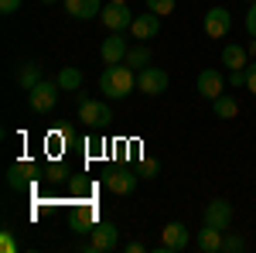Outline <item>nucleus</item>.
I'll return each instance as SVG.
<instances>
[{
    "label": "nucleus",
    "instance_id": "1a4fd4ad",
    "mask_svg": "<svg viewBox=\"0 0 256 253\" xmlns=\"http://www.w3.org/2000/svg\"><path fill=\"white\" fill-rule=\"evenodd\" d=\"M99 18H102V24H106L110 31H120V35H126V31H130V24H134L130 7H126V4H120V0H116V4H106Z\"/></svg>",
    "mask_w": 256,
    "mask_h": 253
},
{
    "label": "nucleus",
    "instance_id": "5701e85b",
    "mask_svg": "<svg viewBox=\"0 0 256 253\" xmlns=\"http://www.w3.org/2000/svg\"><path fill=\"white\" fill-rule=\"evenodd\" d=\"M242 250V236L236 229H222V253H239Z\"/></svg>",
    "mask_w": 256,
    "mask_h": 253
},
{
    "label": "nucleus",
    "instance_id": "ddd939ff",
    "mask_svg": "<svg viewBox=\"0 0 256 253\" xmlns=\"http://www.w3.org/2000/svg\"><path fill=\"white\" fill-rule=\"evenodd\" d=\"M222 89H226V79L218 69H205V72H198V93L205 99H216L222 96Z\"/></svg>",
    "mask_w": 256,
    "mask_h": 253
},
{
    "label": "nucleus",
    "instance_id": "f3484780",
    "mask_svg": "<svg viewBox=\"0 0 256 253\" xmlns=\"http://www.w3.org/2000/svg\"><path fill=\"white\" fill-rule=\"evenodd\" d=\"M41 79H44V76H41V65H38V62H20L18 82H20V89H24V93H31V89L38 86Z\"/></svg>",
    "mask_w": 256,
    "mask_h": 253
},
{
    "label": "nucleus",
    "instance_id": "473e14b6",
    "mask_svg": "<svg viewBox=\"0 0 256 253\" xmlns=\"http://www.w3.org/2000/svg\"><path fill=\"white\" fill-rule=\"evenodd\" d=\"M250 4H256V0H250Z\"/></svg>",
    "mask_w": 256,
    "mask_h": 253
},
{
    "label": "nucleus",
    "instance_id": "9d476101",
    "mask_svg": "<svg viewBox=\"0 0 256 253\" xmlns=\"http://www.w3.org/2000/svg\"><path fill=\"white\" fill-rule=\"evenodd\" d=\"M126 52H130V45H126V38H123L120 31H110V38H102V48H99V55H102L106 65L126 62Z\"/></svg>",
    "mask_w": 256,
    "mask_h": 253
},
{
    "label": "nucleus",
    "instance_id": "393cba45",
    "mask_svg": "<svg viewBox=\"0 0 256 253\" xmlns=\"http://www.w3.org/2000/svg\"><path fill=\"white\" fill-rule=\"evenodd\" d=\"M0 250H4V253H18V250H20V243H18V236H14V229H0Z\"/></svg>",
    "mask_w": 256,
    "mask_h": 253
},
{
    "label": "nucleus",
    "instance_id": "c756f323",
    "mask_svg": "<svg viewBox=\"0 0 256 253\" xmlns=\"http://www.w3.org/2000/svg\"><path fill=\"white\" fill-rule=\"evenodd\" d=\"M246 31H250V35L256 38V4L250 7V11H246Z\"/></svg>",
    "mask_w": 256,
    "mask_h": 253
},
{
    "label": "nucleus",
    "instance_id": "7c9ffc66",
    "mask_svg": "<svg viewBox=\"0 0 256 253\" xmlns=\"http://www.w3.org/2000/svg\"><path fill=\"white\" fill-rule=\"evenodd\" d=\"M48 178H52V181H62V178H65V171H62L58 164H52V168H48Z\"/></svg>",
    "mask_w": 256,
    "mask_h": 253
},
{
    "label": "nucleus",
    "instance_id": "20e7f679",
    "mask_svg": "<svg viewBox=\"0 0 256 253\" xmlns=\"http://www.w3.org/2000/svg\"><path fill=\"white\" fill-rule=\"evenodd\" d=\"M168 86H171V76L158 65H147L137 72V89L144 96H160V93H168Z\"/></svg>",
    "mask_w": 256,
    "mask_h": 253
},
{
    "label": "nucleus",
    "instance_id": "412c9836",
    "mask_svg": "<svg viewBox=\"0 0 256 253\" xmlns=\"http://www.w3.org/2000/svg\"><path fill=\"white\" fill-rule=\"evenodd\" d=\"M58 86H62V93H79V86H82V72L76 69V65H65L58 72Z\"/></svg>",
    "mask_w": 256,
    "mask_h": 253
},
{
    "label": "nucleus",
    "instance_id": "6ab92c4d",
    "mask_svg": "<svg viewBox=\"0 0 256 253\" xmlns=\"http://www.w3.org/2000/svg\"><path fill=\"white\" fill-rule=\"evenodd\" d=\"M198 250L202 253H222V229L205 226V229L198 233Z\"/></svg>",
    "mask_w": 256,
    "mask_h": 253
},
{
    "label": "nucleus",
    "instance_id": "f257e3e1",
    "mask_svg": "<svg viewBox=\"0 0 256 253\" xmlns=\"http://www.w3.org/2000/svg\"><path fill=\"white\" fill-rule=\"evenodd\" d=\"M99 89H102V96H106V99H126L134 89H137V72H134L126 62H120V65H106L102 76H99Z\"/></svg>",
    "mask_w": 256,
    "mask_h": 253
},
{
    "label": "nucleus",
    "instance_id": "f8f14e48",
    "mask_svg": "<svg viewBox=\"0 0 256 253\" xmlns=\"http://www.w3.org/2000/svg\"><path fill=\"white\" fill-rule=\"evenodd\" d=\"M229 28H232L229 7H212V11L205 14V35H208V38H226Z\"/></svg>",
    "mask_w": 256,
    "mask_h": 253
},
{
    "label": "nucleus",
    "instance_id": "39448f33",
    "mask_svg": "<svg viewBox=\"0 0 256 253\" xmlns=\"http://www.w3.org/2000/svg\"><path fill=\"white\" fill-rule=\"evenodd\" d=\"M137 168H110V171H102V185L110 188L113 195H130L137 188Z\"/></svg>",
    "mask_w": 256,
    "mask_h": 253
},
{
    "label": "nucleus",
    "instance_id": "4468645a",
    "mask_svg": "<svg viewBox=\"0 0 256 253\" xmlns=\"http://www.w3.org/2000/svg\"><path fill=\"white\" fill-rule=\"evenodd\" d=\"M34 171H38L34 161H18V164H10V171H7V185H10V188H28V185L34 181Z\"/></svg>",
    "mask_w": 256,
    "mask_h": 253
},
{
    "label": "nucleus",
    "instance_id": "9b49d317",
    "mask_svg": "<svg viewBox=\"0 0 256 253\" xmlns=\"http://www.w3.org/2000/svg\"><path fill=\"white\" fill-rule=\"evenodd\" d=\"M130 35L137 41H150L160 35V14H154V11H144V14H137L134 18V24H130Z\"/></svg>",
    "mask_w": 256,
    "mask_h": 253
},
{
    "label": "nucleus",
    "instance_id": "a211bd4d",
    "mask_svg": "<svg viewBox=\"0 0 256 253\" xmlns=\"http://www.w3.org/2000/svg\"><path fill=\"white\" fill-rule=\"evenodd\" d=\"M212 113H216L218 120H236L239 117V103L229 96V93H222V96L212 99Z\"/></svg>",
    "mask_w": 256,
    "mask_h": 253
},
{
    "label": "nucleus",
    "instance_id": "423d86ee",
    "mask_svg": "<svg viewBox=\"0 0 256 253\" xmlns=\"http://www.w3.org/2000/svg\"><path fill=\"white\" fill-rule=\"evenodd\" d=\"M120 246V229L113 226V222H96L92 226V236H89V243H86V250H92V253H110V250H116Z\"/></svg>",
    "mask_w": 256,
    "mask_h": 253
},
{
    "label": "nucleus",
    "instance_id": "f03ea898",
    "mask_svg": "<svg viewBox=\"0 0 256 253\" xmlns=\"http://www.w3.org/2000/svg\"><path fill=\"white\" fill-rule=\"evenodd\" d=\"M76 103H79V120L86 127H110L113 120V110L102 103V99H92L86 93H76Z\"/></svg>",
    "mask_w": 256,
    "mask_h": 253
},
{
    "label": "nucleus",
    "instance_id": "bb28decb",
    "mask_svg": "<svg viewBox=\"0 0 256 253\" xmlns=\"http://www.w3.org/2000/svg\"><path fill=\"white\" fill-rule=\"evenodd\" d=\"M229 86H232V89L246 86V69H232V72H229Z\"/></svg>",
    "mask_w": 256,
    "mask_h": 253
},
{
    "label": "nucleus",
    "instance_id": "7ed1b4c3",
    "mask_svg": "<svg viewBox=\"0 0 256 253\" xmlns=\"http://www.w3.org/2000/svg\"><path fill=\"white\" fill-rule=\"evenodd\" d=\"M58 79H41L38 86L28 93V103H31V110L34 113H48V110H55V103H58Z\"/></svg>",
    "mask_w": 256,
    "mask_h": 253
},
{
    "label": "nucleus",
    "instance_id": "2f4dec72",
    "mask_svg": "<svg viewBox=\"0 0 256 253\" xmlns=\"http://www.w3.org/2000/svg\"><path fill=\"white\" fill-rule=\"evenodd\" d=\"M41 4H55V0H41Z\"/></svg>",
    "mask_w": 256,
    "mask_h": 253
},
{
    "label": "nucleus",
    "instance_id": "dca6fc26",
    "mask_svg": "<svg viewBox=\"0 0 256 253\" xmlns=\"http://www.w3.org/2000/svg\"><path fill=\"white\" fill-rule=\"evenodd\" d=\"M222 65H229V72H232V69H246V65H250V48H242V45H226V48H222Z\"/></svg>",
    "mask_w": 256,
    "mask_h": 253
},
{
    "label": "nucleus",
    "instance_id": "b1692460",
    "mask_svg": "<svg viewBox=\"0 0 256 253\" xmlns=\"http://www.w3.org/2000/svg\"><path fill=\"white\" fill-rule=\"evenodd\" d=\"M137 175L140 178H158L160 175V161H154V157H144L137 164Z\"/></svg>",
    "mask_w": 256,
    "mask_h": 253
},
{
    "label": "nucleus",
    "instance_id": "aec40b11",
    "mask_svg": "<svg viewBox=\"0 0 256 253\" xmlns=\"http://www.w3.org/2000/svg\"><path fill=\"white\" fill-rule=\"evenodd\" d=\"M126 65H130V69H137V72H140V69H147V65H154V55H150V48H147V41L126 52Z\"/></svg>",
    "mask_w": 256,
    "mask_h": 253
},
{
    "label": "nucleus",
    "instance_id": "6e6552de",
    "mask_svg": "<svg viewBox=\"0 0 256 253\" xmlns=\"http://www.w3.org/2000/svg\"><path fill=\"white\" fill-rule=\"evenodd\" d=\"M232 202H226V198H212L208 205H205V212H202V219H205V226H212V229H229L232 226Z\"/></svg>",
    "mask_w": 256,
    "mask_h": 253
},
{
    "label": "nucleus",
    "instance_id": "cd10ccee",
    "mask_svg": "<svg viewBox=\"0 0 256 253\" xmlns=\"http://www.w3.org/2000/svg\"><path fill=\"white\" fill-rule=\"evenodd\" d=\"M246 89L256 96V62H250V65H246Z\"/></svg>",
    "mask_w": 256,
    "mask_h": 253
},
{
    "label": "nucleus",
    "instance_id": "c85d7f7f",
    "mask_svg": "<svg viewBox=\"0 0 256 253\" xmlns=\"http://www.w3.org/2000/svg\"><path fill=\"white\" fill-rule=\"evenodd\" d=\"M20 4L24 0H0V14H14V11H20Z\"/></svg>",
    "mask_w": 256,
    "mask_h": 253
},
{
    "label": "nucleus",
    "instance_id": "2eb2a0df",
    "mask_svg": "<svg viewBox=\"0 0 256 253\" xmlns=\"http://www.w3.org/2000/svg\"><path fill=\"white\" fill-rule=\"evenodd\" d=\"M102 0H65V11L72 14V18H79V21H92L102 14Z\"/></svg>",
    "mask_w": 256,
    "mask_h": 253
},
{
    "label": "nucleus",
    "instance_id": "4be33fe9",
    "mask_svg": "<svg viewBox=\"0 0 256 253\" xmlns=\"http://www.w3.org/2000/svg\"><path fill=\"white\" fill-rule=\"evenodd\" d=\"M92 226H96V209H82V212L72 215V229H76V236L92 233Z\"/></svg>",
    "mask_w": 256,
    "mask_h": 253
},
{
    "label": "nucleus",
    "instance_id": "a878e982",
    "mask_svg": "<svg viewBox=\"0 0 256 253\" xmlns=\"http://www.w3.org/2000/svg\"><path fill=\"white\" fill-rule=\"evenodd\" d=\"M147 11H154L160 18H168L171 11H174V0H147Z\"/></svg>",
    "mask_w": 256,
    "mask_h": 253
},
{
    "label": "nucleus",
    "instance_id": "0eeeda50",
    "mask_svg": "<svg viewBox=\"0 0 256 253\" xmlns=\"http://www.w3.org/2000/svg\"><path fill=\"white\" fill-rule=\"evenodd\" d=\"M192 243V233H188V226L184 222H168L164 229H160V253H184V246Z\"/></svg>",
    "mask_w": 256,
    "mask_h": 253
}]
</instances>
